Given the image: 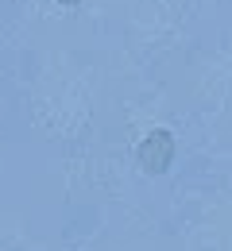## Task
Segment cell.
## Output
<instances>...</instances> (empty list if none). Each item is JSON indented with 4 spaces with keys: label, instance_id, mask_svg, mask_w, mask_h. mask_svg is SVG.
<instances>
[{
    "label": "cell",
    "instance_id": "2",
    "mask_svg": "<svg viewBox=\"0 0 232 251\" xmlns=\"http://www.w3.org/2000/svg\"><path fill=\"white\" fill-rule=\"evenodd\" d=\"M62 4H74V0H62Z\"/></svg>",
    "mask_w": 232,
    "mask_h": 251
},
{
    "label": "cell",
    "instance_id": "1",
    "mask_svg": "<svg viewBox=\"0 0 232 251\" xmlns=\"http://www.w3.org/2000/svg\"><path fill=\"white\" fill-rule=\"evenodd\" d=\"M174 135H170V127H155V131H147V139L139 143V170H147V174H163L170 170V162H174Z\"/></svg>",
    "mask_w": 232,
    "mask_h": 251
}]
</instances>
